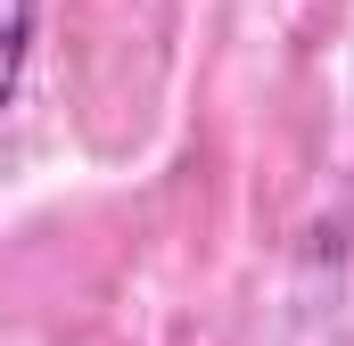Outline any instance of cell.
Wrapping results in <instances>:
<instances>
[{"label": "cell", "mask_w": 354, "mask_h": 346, "mask_svg": "<svg viewBox=\"0 0 354 346\" xmlns=\"http://www.w3.org/2000/svg\"><path fill=\"white\" fill-rule=\"evenodd\" d=\"M33 25H41V0H0V107L25 83V58H33Z\"/></svg>", "instance_id": "6da1fadb"}]
</instances>
